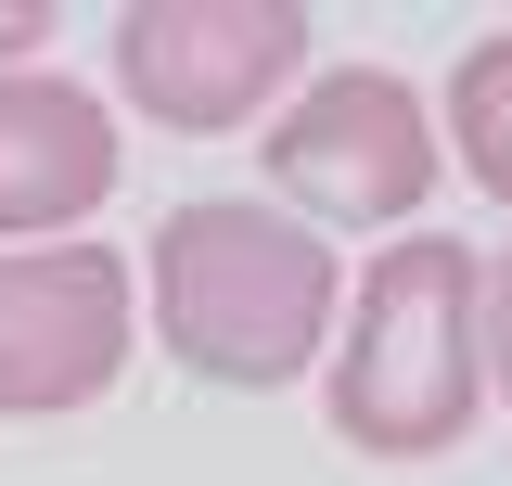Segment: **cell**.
Here are the masks:
<instances>
[{"instance_id":"cell-2","label":"cell","mask_w":512,"mask_h":486,"mask_svg":"<svg viewBox=\"0 0 512 486\" xmlns=\"http://www.w3.org/2000/svg\"><path fill=\"white\" fill-rule=\"evenodd\" d=\"M487 256L448 231H397L372 243L359 295L333 320V359H320V423L346 435L359 461H448L461 435L487 423Z\"/></svg>"},{"instance_id":"cell-4","label":"cell","mask_w":512,"mask_h":486,"mask_svg":"<svg viewBox=\"0 0 512 486\" xmlns=\"http://www.w3.org/2000/svg\"><path fill=\"white\" fill-rule=\"evenodd\" d=\"M308 52H320L308 0H128L116 13V90L167 141L256 128L269 103L308 90Z\"/></svg>"},{"instance_id":"cell-7","label":"cell","mask_w":512,"mask_h":486,"mask_svg":"<svg viewBox=\"0 0 512 486\" xmlns=\"http://www.w3.org/2000/svg\"><path fill=\"white\" fill-rule=\"evenodd\" d=\"M436 154H461V180L512 205V26H487L474 52L448 64V103H436Z\"/></svg>"},{"instance_id":"cell-8","label":"cell","mask_w":512,"mask_h":486,"mask_svg":"<svg viewBox=\"0 0 512 486\" xmlns=\"http://www.w3.org/2000/svg\"><path fill=\"white\" fill-rule=\"evenodd\" d=\"M474 333H487V397L512 410V243L487 256V295H474Z\"/></svg>"},{"instance_id":"cell-6","label":"cell","mask_w":512,"mask_h":486,"mask_svg":"<svg viewBox=\"0 0 512 486\" xmlns=\"http://www.w3.org/2000/svg\"><path fill=\"white\" fill-rule=\"evenodd\" d=\"M128 180V141L103 116V90H77L52 64L0 77V256L13 243H77Z\"/></svg>"},{"instance_id":"cell-5","label":"cell","mask_w":512,"mask_h":486,"mask_svg":"<svg viewBox=\"0 0 512 486\" xmlns=\"http://www.w3.org/2000/svg\"><path fill=\"white\" fill-rule=\"evenodd\" d=\"M141 359V269L116 243H13L0 256V423L103 410Z\"/></svg>"},{"instance_id":"cell-1","label":"cell","mask_w":512,"mask_h":486,"mask_svg":"<svg viewBox=\"0 0 512 486\" xmlns=\"http://www.w3.org/2000/svg\"><path fill=\"white\" fill-rule=\"evenodd\" d=\"M141 295H154V346L218 384V397H282L333 359V320H346V269L308 218L256 205V192H192L154 218L141 256Z\"/></svg>"},{"instance_id":"cell-3","label":"cell","mask_w":512,"mask_h":486,"mask_svg":"<svg viewBox=\"0 0 512 486\" xmlns=\"http://www.w3.org/2000/svg\"><path fill=\"white\" fill-rule=\"evenodd\" d=\"M256 167L282 192V218H308V231H410L436 205V180H448L436 103L397 64H333V77H308L269 116Z\"/></svg>"},{"instance_id":"cell-9","label":"cell","mask_w":512,"mask_h":486,"mask_svg":"<svg viewBox=\"0 0 512 486\" xmlns=\"http://www.w3.org/2000/svg\"><path fill=\"white\" fill-rule=\"evenodd\" d=\"M39 39H52V0H0V77H26Z\"/></svg>"}]
</instances>
